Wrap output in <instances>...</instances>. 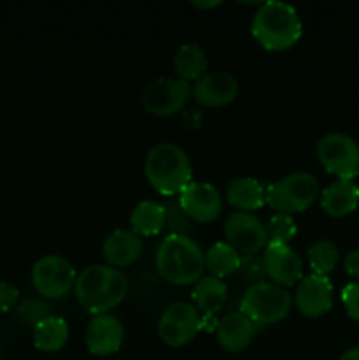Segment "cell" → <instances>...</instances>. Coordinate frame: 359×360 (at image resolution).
Listing matches in <instances>:
<instances>
[{"instance_id":"30bf717a","label":"cell","mask_w":359,"mask_h":360,"mask_svg":"<svg viewBox=\"0 0 359 360\" xmlns=\"http://www.w3.org/2000/svg\"><path fill=\"white\" fill-rule=\"evenodd\" d=\"M158 336L169 347H183L190 343L203 329V316L189 302H175L160 315Z\"/></svg>"},{"instance_id":"5b68a950","label":"cell","mask_w":359,"mask_h":360,"mask_svg":"<svg viewBox=\"0 0 359 360\" xmlns=\"http://www.w3.org/2000/svg\"><path fill=\"white\" fill-rule=\"evenodd\" d=\"M292 306V295L271 281L250 283L239 302V311L248 316L257 327L284 320Z\"/></svg>"},{"instance_id":"e575fe53","label":"cell","mask_w":359,"mask_h":360,"mask_svg":"<svg viewBox=\"0 0 359 360\" xmlns=\"http://www.w3.org/2000/svg\"><path fill=\"white\" fill-rule=\"evenodd\" d=\"M218 4H220V2H192V6H196V7H215V6H218Z\"/></svg>"},{"instance_id":"44dd1931","label":"cell","mask_w":359,"mask_h":360,"mask_svg":"<svg viewBox=\"0 0 359 360\" xmlns=\"http://www.w3.org/2000/svg\"><path fill=\"white\" fill-rule=\"evenodd\" d=\"M225 297H227V285L220 278L210 274V276H201L194 283L192 299L197 309H201L204 315H215L224 306Z\"/></svg>"},{"instance_id":"f1b7e54d","label":"cell","mask_w":359,"mask_h":360,"mask_svg":"<svg viewBox=\"0 0 359 360\" xmlns=\"http://www.w3.org/2000/svg\"><path fill=\"white\" fill-rule=\"evenodd\" d=\"M296 231H298V227H296V221L291 214H273L266 224L267 243H289L294 238Z\"/></svg>"},{"instance_id":"8992f818","label":"cell","mask_w":359,"mask_h":360,"mask_svg":"<svg viewBox=\"0 0 359 360\" xmlns=\"http://www.w3.org/2000/svg\"><path fill=\"white\" fill-rule=\"evenodd\" d=\"M319 197V181L306 171H296L266 186V202L284 214L301 213Z\"/></svg>"},{"instance_id":"7a4b0ae2","label":"cell","mask_w":359,"mask_h":360,"mask_svg":"<svg viewBox=\"0 0 359 360\" xmlns=\"http://www.w3.org/2000/svg\"><path fill=\"white\" fill-rule=\"evenodd\" d=\"M155 267L172 285L196 283L206 269L204 252L190 236L168 234L157 246Z\"/></svg>"},{"instance_id":"d6986e66","label":"cell","mask_w":359,"mask_h":360,"mask_svg":"<svg viewBox=\"0 0 359 360\" xmlns=\"http://www.w3.org/2000/svg\"><path fill=\"white\" fill-rule=\"evenodd\" d=\"M359 204V186L354 179H336L320 193V206L331 217L352 213Z\"/></svg>"},{"instance_id":"484cf974","label":"cell","mask_w":359,"mask_h":360,"mask_svg":"<svg viewBox=\"0 0 359 360\" xmlns=\"http://www.w3.org/2000/svg\"><path fill=\"white\" fill-rule=\"evenodd\" d=\"M340 253L331 239H317L308 248V264L315 274L327 276L336 267Z\"/></svg>"},{"instance_id":"836d02e7","label":"cell","mask_w":359,"mask_h":360,"mask_svg":"<svg viewBox=\"0 0 359 360\" xmlns=\"http://www.w3.org/2000/svg\"><path fill=\"white\" fill-rule=\"evenodd\" d=\"M338 360H359V347L348 348L347 352H344V354H341V357Z\"/></svg>"},{"instance_id":"9c48e42d","label":"cell","mask_w":359,"mask_h":360,"mask_svg":"<svg viewBox=\"0 0 359 360\" xmlns=\"http://www.w3.org/2000/svg\"><path fill=\"white\" fill-rule=\"evenodd\" d=\"M192 95V84L180 77H157L144 86L141 102L155 116H172L182 111Z\"/></svg>"},{"instance_id":"d4e9b609","label":"cell","mask_w":359,"mask_h":360,"mask_svg":"<svg viewBox=\"0 0 359 360\" xmlns=\"http://www.w3.org/2000/svg\"><path fill=\"white\" fill-rule=\"evenodd\" d=\"M204 262L215 278H225L236 273L241 266V255L227 241H217L204 252Z\"/></svg>"},{"instance_id":"3957f363","label":"cell","mask_w":359,"mask_h":360,"mask_svg":"<svg viewBox=\"0 0 359 360\" xmlns=\"http://www.w3.org/2000/svg\"><path fill=\"white\" fill-rule=\"evenodd\" d=\"M144 174L158 193L172 197L192 181V164L180 144L162 141L148 151L144 158Z\"/></svg>"},{"instance_id":"5bb4252c","label":"cell","mask_w":359,"mask_h":360,"mask_svg":"<svg viewBox=\"0 0 359 360\" xmlns=\"http://www.w3.org/2000/svg\"><path fill=\"white\" fill-rule=\"evenodd\" d=\"M238 79L227 70H210L192 84V95L201 105L220 108L238 97Z\"/></svg>"},{"instance_id":"f546056e","label":"cell","mask_w":359,"mask_h":360,"mask_svg":"<svg viewBox=\"0 0 359 360\" xmlns=\"http://www.w3.org/2000/svg\"><path fill=\"white\" fill-rule=\"evenodd\" d=\"M243 278L252 283H259V281H266V269H264L263 255L253 253V255L241 257V266H239Z\"/></svg>"},{"instance_id":"277c9868","label":"cell","mask_w":359,"mask_h":360,"mask_svg":"<svg viewBox=\"0 0 359 360\" xmlns=\"http://www.w3.org/2000/svg\"><path fill=\"white\" fill-rule=\"evenodd\" d=\"M252 35L263 48L280 51L294 46L303 34V25L296 7L280 0H267L253 13Z\"/></svg>"},{"instance_id":"9a60e30c","label":"cell","mask_w":359,"mask_h":360,"mask_svg":"<svg viewBox=\"0 0 359 360\" xmlns=\"http://www.w3.org/2000/svg\"><path fill=\"white\" fill-rule=\"evenodd\" d=\"M294 304L306 316H320L333 306V283L322 274H308L299 280Z\"/></svg>"},{"instance_id":"8fae6325","label":"cell","mask_w":359,"mask_h":360,"mask_svg":"<svg viewBox=\"0 0 359 360\" xmlns=\"http://www.w3.org/2000/svg\"><path fill=\"white\" fill-rule=\"evenodd\" d=\"M224 236L229 245L239 253L253 255L266 248V225L248 211H234L224 221Z\"/></svg>"},{"instance_id":"ac0fdd59","label":"cell","mask_w":359,"mask_h":360,"mask_svg":"<svg viewBox=\"0 0 359 360\" xmlns=\"http://www.w3.org/2000/svg\"><path fill=\"white\" fill-rule=\"evenodd\" d=\"M257 326L248 319L246 315H243L241 311H232L227 313L225 316H222V320H218L217 326V341L225 352H241L252 343L253 336H256Z\"/></svg>"},{"instance_id":"6da1fadb","label":"cell","mask_w":359,"mask_h":360,"mask_svg":"<svg viewBox=\"0 0 359 360\" xmlns=\"http://www.w3.org/2000/svg\"><path fill=\"white\" fill-rule=\"evenodd\" d=\"M129 281L120 269L104 264L88 266L77 274L74 292L76 299L87 311L94 315L109 313L125 299Z\"/></svg>"},{"instance_id":"52a82bcc","label":"cell","mask_w":359,"mask_h":360,"mask_svg":"<svg viewBox=\"0 0 359 360\" xmlns=\"http://www.w3.org/2000/svg\"><path fill=\"white\" fill-rule=\"evenodd\" d=\"M317 157L338 179H354L359 172V144L344 132H329L317 143Z\"/></svg>"},{"instance_id":"603a6c76","label":"cell","mask_w":359,"mask_h":360,"mask_svg":"<svg viewBox=\"0 0 359 360\" xmlns=\"http://www.w3.org/2000/svg\"><path fill=\"white\" fill-rule=\"evenodd\" d=\"M69 340V326L62 316L51 315L34 327V345L42 352H58Z\"/></svg>"},{"instance_id":"cb8c5ba5","label":"cell","mask_w":359,"mask_h":360,"mask_svg":"<svg viewBox=\"0 0 359 360\" xmlns=\"http://www.w3.org/2000/svg\"><path fill=\"white\" fill-rule=\"evenodd\" d=\"M165 210L164 204L157 200H141L130 213L132 231L139 236H155L164 229Z\"/></svg>"},{"instance_id":"ba28073f","label":"cell","mask_w":359,"mask_h":360,"mask_svg":"<svg viewBox=\"0 0 359 360\" xmlns=\"http://www.w3.org/2000/svg\"><path fill=\"white\" fill-rule=\"evenodd\" d=\"M77 273L62 255H44L32 267V283L41 297L60 299L74 287Z\"/></svg>"},{"instance_id":"1f68e13d","label":"cell","mask_w":359,"mask_h":360,"mask_svg":"<svg viewBox=\"0 0 359 360\" xmlns=\"http://www.w3.org/2000/svg\"><path fill=\"white\" fill-rule=\"evenodd\" d=\"M20 297V292L14 285L6 283V281H0V313L9 311L11 308H14V304L18 302Z\"/></svg>"},{"instance_id":"83f0119b","label":"cell","mask_w":359,"mask_h":360,"mask_svg":"<svg viewBox=\"0 0 359 360\" xmlns=\"http://www.w3.org/2000/svg\"><path fill=\"white\" fill-rule=\"evenodd\" d=\"M18 316L28 326H37L51 316V304L44 297H27L18 306Z\"/></svg>"},{"instance_id":"ffe728a7","label":"cell","mask_w":359,"mask_h":360,"mask_svg":"<svg viewBox=\"0 0 359 360\" xmlns=\"http://www.w3.org/2000/svg\"><path fill=\"white\" fill-rule=\"evenodd\" d=\"M227 200L239 211H256L266 202V186L256 178L241 176L227 185Z\"/></svg>"},{"instance_id":"4fadbf2b","label":"cell","mask_w":359,"mask_h":360,"mask_svg":"<svg viewBox=\"0 0 359 360\" xmlns=\"http://www.w3.org/2000/svg\"><path fill=\"white\" fill-rule=\"evenodd\" d=\"M263 260L271 283L291 287L303 278V260L289 243H267Z\"/></svg>"},{"instance_id":"4dcf8cb0","label":"cell","mask_w":359,"mask_h":360,"mask_svg":"<svg viewBox=\"0 0 359 360\" xmlns=\"http://www.w3.org/2000/svg\"><path fill=\"white\" fill-rule=\"evenodd\" d=\"M341 299L348 315L359 322V281L348 283L341 292Z\"/></svg>"},{"instance_id":"4316f807","label":"cell","mask_w":359,"mask_h":360,"mask_svg":"<svg viewBox=\"0 0 359 360\" xmlns=\"http://www.w3.org/2000/svg\"><path fill=\"white\" fill-rule=\"evenodd\" d=\"M165 221L164 229H168L169 234H183L189 236L194 231V221L190 220L189 214L182 210L178 199H171L164 204Z\"/></svg>"},{"instance_id":"2e32d148","label":"cell","mask_w":359,"mask_h":360,"mask_svg":"<svg viewBox=\"0 0 359 360\" xmlns=\"http://www.w3.org/2000/svg\"><path fill=\"white\" fill-rule=\"evenodd\" d=\"M123 338H125L123 323L111 313L95 315L88 323L87 334H84L88 350L101 357L116 354L123 345Z\"/></svg>"},{"instance_id":"7c38bea8","label":"cell","mask_w":359,"mask_h":360,"mask_svg":"<svg viewBox=\"0 0 359 360\" xmlns=\"http://www.w3.org/2000/svg\"><path fill=\"white\" fill-rule=\"evenodd\" d=\"M178 202L190 220L197 224L213 221L224 207L220 192L206 181H190L178 193Z\"/></svg>"},{"instance_id":"e0dca14e","label":"cell","mask_w":359,"mask_h":360,"mask_svg":"<svg viewBox=\"0 0 359 360\" xmlns=\"http://www.w3.org/2000/svg\"><path fill=\"white\" fill-rule=\"evenodd\" d=\"M144 243L139 234L130 229H116L108 238L104 239L102 245V255L108 260V266L111 267H127L136 262L143 255Z\"/></svg>"},{"instance_id":"7402d4cb","label":"cell","mask_w":359,"mask_h":360,"mask_svg":"<svg viewBox=\"0 0 359 360\" xmlns=\"http://www.w3.org/2000/svg\"><path fill=\"white\" fill-rule=\"evenodd\" d=\"M172 63L180 79H199L208 72V55L197 42H185L180 46Z\"/></svg>"},{"instance_id":"d6a6232c","label":"cell","mask_w":359,"mask_h":360,"mask_svg":"<svg viewBox=\"0 0 359 360\" xmlns=\"http://www.w3.org/2000/svg\"><path fill=\"white\" fill-rule=\"evenodd\" d=\"M344 267L345 271H347V274H351V276L354 278H359V248L351 250V252L345 255Z\"/></svg>"}]
</instances>
